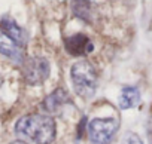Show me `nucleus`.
<instances>
[{
	"label": "nucleus",
	"mask_w": 152,
	"mask_h": 144,
	"mask_svg": "<svg viewBox=\"0 0 152 144\" xmlns=\"http://www.w3.org/2000/svg\"><path fill=\"white\" fill-rule=\"evenodd\" d=\"M0 54L14 61H23V55H24L23 46H20L2 28H0Z\"/></svg>",
	"instance_id": "nucleus-6"
},
{
	"label": "nucleus",
	"mask_w": 152,
	"mask_h": 144,
	"mask_svg": "<svg viewBox=\"0 0 152 144\" xmlns=\"http://www.w3.org/2000/svg\"><path fill=\"white\" fill-rule=\"evenodd\" d=\"M11 144H27L26 141H21V140H17V141H12Z\"/></svg>",
	"instance_id": "nucleus-12"
},
{
	"label": "nucleus",
	"mask_w": 152,
	"mask_h": 144,
	"mask_svg": "<svg viewBox=\"0 0 152 144\" xmlns=\"http://www.w3.org/2000/svg\"><path fill=\"white\" fill-rule=\"evenodd\" d=\"M0 28H2L9 37H12L20 46H24L26 42H27V36H26V31L11 18H5L2 20V24H0Z\"/></svg>",
	"instance_id": "nucleus-8"
},
{
	"label": "nucleus",
	"mask_w": 152,
	"mask_h": 144,
	"mask_svg": "<svg viewBox=\"0 0 152 144\" xmlns=\"http://www.w3.org/2000/svg\"><path fill=\"white\" fill-rule=\"evenodd\" d=\"M119 128V122L113 117L93 119L88 125V135L93 144H106L115 135Z\"/></svg>",
	"instance_id": "nucleus-4"
},
{
	"label": "nucleus",
	"mask_w": 152,
	"mask_h": 144,
	"mask_svg": "<svg viewBox=\"0 0 152 144\" xmlns=\"http://www.w3.org/2000/svg\"><path fill=\"white\" fill-rule=\"evenodd\" d=\"M118 103H119V107H121L122 110L136 107V106L140 103V92H139V89H137V88H133V86L124 88V89L121 91V94H119Z\"/></svg>",
	"instance_id": "nucleus-9"
},
{
	"label": "nucleus",
	"mask_w": 152,
	"mask_h": 144,
	"mask_svg": "<svg viewBox=\"0 0 152 144\" xmlns=\"http://www.w3.org/2000/svg\"><path fill=\"white\" fill-rule=\"evenodd\" d=\"M51 73L48 59L43 56H31L23 62V77L28 85H42Z\"/></svg>",
	"instance_id": "nucleus-3"
},
{
	"label": "nucleus",
	"mask_w": 152,
	"mask_h": 144,
	"mask_svg": "<svg viewBox=\"0 0 152 144\" xmlns=\"http://www.w3.org/2000/svg\"><path fill=\"white\" fill-rule=\"evenodd\" d=\"M0 86H2V77H0Z\"/></svg>",
	"instance_id": "nucleus-13"
},
{
	"label": "nucleus",
	"mask_w": 152,
	"mask_h": 144,
	"mask_svg": "<svg viewBox=\"0 0 152 144\" xmlns=\"http://www.w3.org/2000/svg\"><path fill=\"white\" fill-rule=\"evenodd\" d=\"M67 103H70L69 94L66 92V89L58 88V89H55L51 95H48V97L45 98L43 106H45V110H46V111L54 113V111H58V110H60L64 104H67Z\"/></svg>",
	"instance_id": "nucleus-7"
},
{
	"label": "nucleus",
	"mask_w": 152,
	"mask_h": 144,
	"mask_svg": "<svg viewBox=\"0 0 152 144\" xmlns=\"http://www.w3.org/2000/svg\"><path fill=\"white\" fill-rule=\"evenodd\" d=\"M70 79L73 88L79 97L90 98L96 92L97 88V75L93 64L87 59H81L75 62L70 68Z\"/></svg>",
	"instance_id": "nucleus-2"
},
{
	"label": "nucleus",
	"mask_w": 152,
	"mask_h": 144,
	"mask_svg": "<svg viewBox=\"0 0 152 144\" xmlns=\"http://www.w3.org/2000/svg\"><path fill=\"white\" fill-rule=\"evenodd\" d=\"M119 144H143V143H142V140H140V137L137 134L127 132V134H124V137H122Z\"/></svg>",
	"instance_id": "nucleus-11"
},
{
	"label": "nucleus",
	"mask_w": 152,
	"mask_h": 144,
	"mask_svg": "<svg viewBox=\"0 0 152 144\" xmlns=\"http://www.w3.org/2000/svg\"><path fill=\"white\" fill-rule=\"evenodd\" d=\"M72 11H73L75 17H78L87 22L91 21L93 11H91L90 0H72Z\"/></svg>",
	"instance_id": "nucleus-10"
},
{
	"label": "nucleus",
	"mask_w": 152,
	"mask_h": 144,
	"mask_svg": "<svg viewBox=\"0 0 152 144\" xmlns=\"http://www.w3.org/2000/svg\"><path fill=\"white\" fill-rule=\"evenodd\" d=\"M15 131L36 144H51L55 140V120L45 114H28L17 122Z\"/></svg>",
	"instance_id": "nucleus-1"
},
{
	"label": "nucleus",
	"mask_w": 152,
	"mask_h": 144,
	"mask_svg": "<svg viewBox=\"0 0 152 144\" xmlns=\"http://www.w3.org/2000/svg\"><path fill=\"white\" fill-rule=\"evenodd\" d=\"M64 46H66L67 52L75 56H84V55L90 54L94 48L91 40L84 34H75V36L67 37L64 40Z\"/></svg>",
	"instance_id": "nucleus-5"
}]
</instances>
